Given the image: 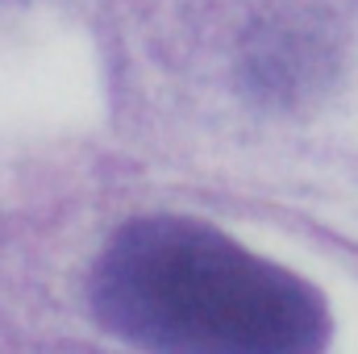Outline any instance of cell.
<instances>
[{"label":"cell","instance_id":"obj_2","mask_svg":"<svg viewBox=\"0 0 358 354\" xmlns=\"http://www.w3.org/2000/svg\"><path fill=\"white\" fill-rule=\"evenodd\" d=\"M338 46L329 29L317 17H271L259 21L238 55L242 88L259 104L271 108H296L300 100L317 96L334 80Z\"/></svg>","mask_w":358,"mask_h":354},{"label":"cell","instance_id":"obj_1","mask_svg":"<svg viewBox=\"0 0 358 354\" xmlns=\"http://www.w3.org/2000/svg\"><path fill=\"white\" fill-rule=\"evenodd\" d=\"M92 309L146 354H325L329 309L296 271L196 217H134L92 267Z\"/></svg>","mask_w":358,"mask_h":354}]
</instances>
